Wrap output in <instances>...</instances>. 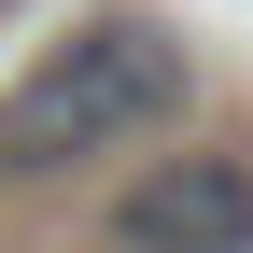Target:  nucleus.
Here are the masks:
<instances>
[{
    "mask_svg": "<svg viewBox=\"0 0 253 253\" xmlns=\"http://www.w3.org/2000/svg\"><path fill=\"white\" fill-rule=\"evenodd\" d=\"M169 113H183V42L141 28V14H84L71 42L14 84L0 155H14V169H84V155H126L141 126H169Z\"/></svg>",
    "mask_w": 253,
    "mask_h": 253,
    "instance_id": "f257e3e1",
    "label": "nucleus"
},
{
    "mask_svg": "<svg viewBox=\"0 0 253 253\" xmlns=\"http://www.w3.org/2000/svg\"><path fill=\"white\" fill-rule=\"evenodd\" d=\"M126 253H253V155H155L113 211Z\"/></svg>",
    "mask_w": 253,
    "mask_h": 253,
    "instance_id": "f03ea898",
    "label": "nucleus"
}]
</instances>
